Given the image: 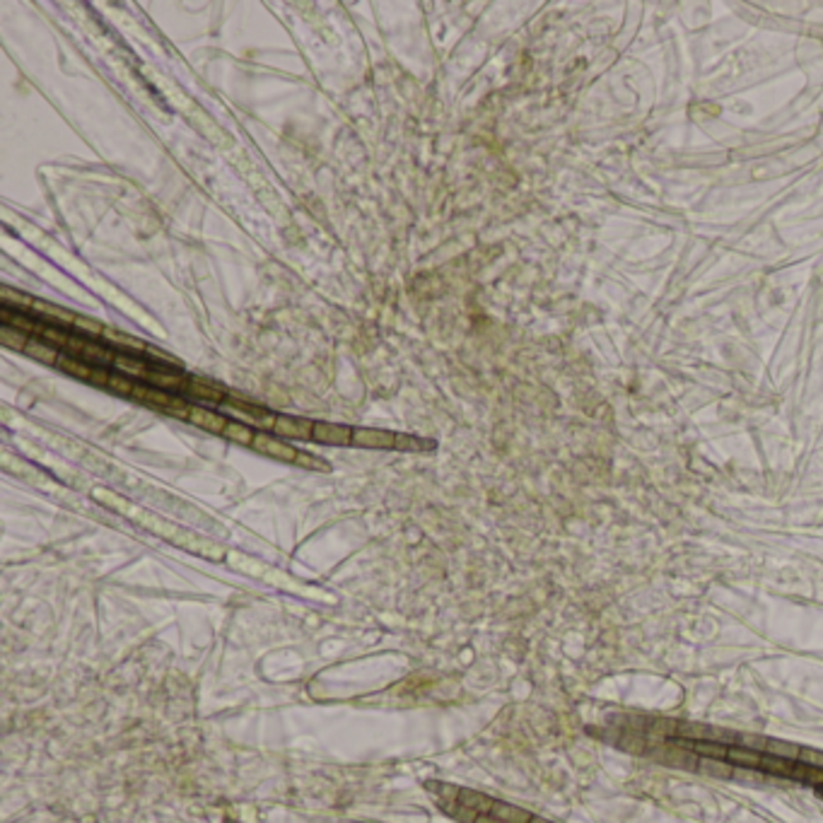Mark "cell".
Listing matches in <instances>:
<instances>
[{
	"instance_id": "1",
	"label": "cell",
	"mask_w": 823,
	"mask_h": 823,
	"mask_svg": "<svg viewBox=\"0 0 823 823\" xmlns=\"http://www.w3.org/2000/svg\"><path fill=\"white\" fill-rule=\"evenodd\" d=\"M222 411H227L232 418H237L239 423H247V425H252V428H261L264 433L266 430H273L276 421H278V416H273L271 411H266V408H261V406H254V403H244V401H225L222 403Z\"/></svg>"
},
{
	"instance_id": "2",
	"label": "cell",
	"mask_w": 823,
	"mask_h": 823,
	"mask_svg": "<svg viewBox=\"0 0 823 823\" xmlns=\"http://www.w3.org/2000/svg\"><path fill=\"white\" fill-rule=\"evenodd\" d=\"M254 449H256V451H261V454H266V456H273V459L290 461V464H295V461H297V454H299V451H297L292 444L283 442L280 437H273V435L264 433V430H259V433H256Z\"/></svg>"
},
{
	"instance_id": "3",
	"label": "cell",
	"mask_w": 823,
	"mask_h": 823,
	"mask_svg": "<svg viewBox=\"0 0 823 823\" xmlns=\"http://www.w3.org/2000/svg\"><path fill=\"white\" fill-rule=\"evenodd\" d=\"M353 444L362 449H396V433L377 428H355L353 430Z\"/></svg>"
},
{
	"instance_id": "4",
	"label": "cell",
	"mask_w": 823,
	"mask_h": 823,
	"mask_svg": "<svg viewBox=\"0 0 823 823\" xmlns=\"http://www.w3.org/2000/svg\"><path fill=\"white\" fill-rule=\"evenodd\" d=\"M182 394H186L189 399L193 401H203V403H215V406H222L225 403V389H222L220 384H212V381H205V379H186V386H184Z\"/></svg>"
},
{
	"instance_id": "5",
	"label": "cell",
	"mask_w": 823,
	"mask_h": 823,
	"mask_svg": "<svg viewBox=\"0 0 823 823\" xmlns=\"http://www.w3.org/2000/svg\"><path fill=\"white\" fill-rule=\"evenodd\" d=\"M353 430L348 425H336V423H314V435L312 440L321 444H334V447H346L353 444Z\"/></svg>"
},
{
	"instance_id": "6",
	"label": "cell",
	"mask_w": 823,
	"mask_h": 823,
	"mask_svg": "<svg viewBox=\"0 0 823 823\" xmlns=\"http://www.w3.org/2000/svg\"><path fill=\"white\" fill-rule=\"evenodd\" d=\"M273 433L278 435V437H290V440H312V435H314V421H309V418L278 416Z\"/></svg>"
},
{
	"instance_id": "7",
	"label": "cell",
	"mask_w": 823,
	"mask_h": 823,
	"mask_svg": "<svg viewBox=\"0 0 823 823\" xmlns=\"http://www.w3.org/2000/svg\"><path fill=\"white\" fill-rule=\"evenodd\" d=\"M145 384H152L157 386V389L162 391H184V386H186V377H184L182 372H174V369H162V367H152L148 369V374H145Z\"/></svg>"
},
{
	"instance_id": "8",
	"label": "cell",
	"mask_w": 823,
	"mask_h": 823,
	"mask_svg": "<svg viewBox=\"0 0 823 823\" xmlns=\"http://www.w3.org/2000/svg\"><path fill=\"white\" fill-rule=\"evenodd\" d=\"M189 421L193 425H198V428L208 430V433H215V435H222L227 428V418L222 416V413L217 411H210V408H203V406H191L189 411Z\"/></svg>"
},
{
	"instance_id": "9",
	"label": "cell",
	"mask_w": 823,
	"mask_h": 823,
	"mask_svg": "<svg viewBox=\"0 0 823 823\" xmlns=\"http://www.w3.org/2000/svg\"><path fill=\"white\" fill-rule=\"evenodd\" d=\"M32 312L39 314L43 324L63 326V329H68V326H75V321H78V314L68 312V309H63V307H56V304L41 302V299H36L34 307H32Z\"/></svg>"
},
{
	"instance_id": "10",
	"label": "cell",
	"mask_w": 823,
	"mask_h": 823,
	"mask_svg": "<svg viewBox=\"0 0 823 823\" xmlns=\"http://www.w3.org/2000/svg\"><path fill=\"white\" fill-rule=\"evenodd\" d=\"M80 360H85L87 365H95V367H107V365H114L116 353L111 351V346H109V343L87 341V338H85V346H83V353H80Z\"/></svg>"
},
{
	"instance_id": "11",
	"label": "cell",
	"mask_w": 823,
	"mask_h": 823,
	"mask_svg": "<svg viewBox=\"0 0 823 823\" xmlns=\"http://www.w3.org/2000/svg\"><path fill=\"white\" fill-rule=\"evenodd\" d=\"M104 338H107L109 346L116 348V353H126V355H140V353L148 351V346H145V343L140 341V338L128 336V334H121V331L104 329Z\"/></svg>"
},
{
	"instance_id": "12",
	"label": "cell",
	"mask_w": 823,
	"mask_h": 823,
	"mask_svg": "<svg viewBox=\"0 0 823 823\" xmlns=\"http://www.w3.org/2000/svg\"><path fill=\"white\" fill-rule=\"evenodd\" d=\"M0 326H13V329L18 331H25V334H34L39 331L41 321H34L32 317H27L25 312H20V309H10V307H3L0 309Z\"/></svg>"
},
{
	"instance_id": "13",
	"label": "cell",
	"mask_w": 823,
	"mask_h": 823,
	"mask_svg": "<svg viewBox=\"0 0 823 823\" xmlns=\"http://www.w3.org/2000/svg\"><path fill=\"white\" fill-rule=\"evenodd\" d=\"M114 369L121 374H126L130 379H145V374H148L150 365L145 362V360L135 358V355H126V353H116V360H114Z\"/></svg>"
},
{
	"instance_id": "14",
	"label": "cell",
	"mask_w": 823,
	"mask_h": 823,
	"mask_svg": "<svg viewBox=\"0 0 823 823\" xmlns=\"http://www.w3.org/2000/svg\"><path fill=\"white\" fill-rule=\"evenodd\" d=\"M681 746H686V749H691L693 754H698L700 759H719V761H727L729 756V746L727 744H719V741H691V744H686V741H679Z\"/></svg>"
},
{
	"instance_id": "15",
	"label": "cell",
	"mask_w": 823,
	"mask_h": 823,
	"mask_svg": "<svg viewBox=\"0 0 823 823\" xmlns=\"http://www.w3.org/2000/svg\"><path fill=\"white\" fill-rule=\"evenodd\" d=\"M25 353L29 355L32 360H39V362H48V365H56L58 358H61V353H58V348H53L51 343L41 341L39 336L29 338V343H27Z\"/></svg>"
},
{
	"instance_id": "16",
	"label": "cell",
	"mask_w": 823,
	"mask_h": 823,
	"mask_svg": "<svg viewBox=\"0 0 823 823\" xmlns=\"http://www.w3.org/2000/svg\"><path fill=\"white\" fill-rule=\"evenodd\" d=\"M488 814H493L495 819H500V821H505V823H529V821L533 819V816L529 814V811L519 809V806H512V804H507V802H498V799L493 802V806H490Z\"/></svg>"
},
{
	"instance_id": "17",
	"label": "cell",
	"mask_w": 823,
	"mask_h": 823,
	"mask_svg": "<svg viewBox=\"0 0 823 823\" xmlns=\"http://www.w3.org/2000/svg\"><path fill=\"white\" fill-rule=\"evenodd\" d=\"M56 367H58V369H63V372H65V374H70V377L85 379V381H90V379H92V372H95V365H87L85 360L70 358V355H65V353H63L61 358H58Z\"/></svg>"
},
{
	"instance_id": "18",
	"label": "cell",
	"mask_w": 823,
	"mask_h": 823,
	"mask_svg": "<svg viewBox=\"0 0 823 823\" xmlns=\"http://www.w3.org/2000/svg\"><path fill=\"white\" fill-rule=\"evenodd\" d=\"M727 761L737 768H749V770H754V768H761L763 754L761 751H754V749H744V746H729Z\"/></svg>"
},
{
	"instance_id": "19",
	"label": "cell",
	"mask_w": 823,
	"mask_h": 823,
	"mask_svg": "<svg viewBox=\"0 0 823 823\" xmlns=\"http://www.w3.org/2000/svg\"><path fill=\"white\" fill-rule=\"evenodd\" d=\"M36 336L41 338V341H46V343H51L53 348H58V351H65V348H68V343H70V331L68 329H63V326H53V324H43L41 321V326H39V331H36Z\"/></svg>"
},
{
	"instance_id": "20",
	"label": "cell",
	"mask_w": 823,
	"mask_h": 823,
	"mask_svg": "<svg viewBox=\"0 0 823 823\" xmlns=\"http://www.w3.org/2000/svg\"><path fill=\"white\" fill-rule=\"evenodd\" d=\"M222 437H227L230 442L244 444V447H254L256 430H252V425H247V423L230 421V423H227V428H225V433H222Z\"/></svg>"
},
{
	"instance_id": "21",
	"label": "cell",
	"mask_w": 823,
	"mask_h": 823,
	"mask_svg": "<svg viewBox=\"0 0 823 823\" xmlns=\"http://www.w3.org/2000/svg\"><path fill=\"white\" fill-rule=\"evenodd\" d=\"M799 751H802V746L792 744V741H782V739H768V744H766L768 756H777V759L792 761V763L799 761Z\"/></svg>"
},
{
	"instance_id": "22",
	"label": "cell",
	"mask_w": 823,
	"mask_h": 823,
	"mask_svg": "<svg viewBox=\"0 0 823 823\" xmlns=\"http://www.w3.org/2000/svg\"><path fill=\"white\" fill-rule=\"evenodd\" d=\"M698 770L710 777H732L737 773V766L719 759H698Z\"/></svg>"
},
{
	"instance_id": "23",
	"label": "cell",
	"mask_w": 823,
	"mask_h": 823,
	"mask_svg": "<svg viewBox=\"0 0 823 823\" xmlns=\"http://www.w3.org/2000/svg\"><path fill=\"white\" fill-rule=\"evenodd\" d=\"M29 338H32L29 334L13 329V326H0V343H3L5 348H10V351H22V353H25Z\"/></svg>"
},
{
	"instance_id": "24",
	"label": "cell",
	"mask_w": 823,
	"mask_h": 823,
	"mask_svg": "<svg viewBox=\"0 0 823 823\" xmlns=\"http://www.w3.org/2000/svg\"><path fill=\"white\" fill-rule=\"evenodd\" d=\"M36 299L32 295H25V292H18L13 290V287L5 285L3 287V307H10V309H20V312H25V309H32L34 307Z\"/></svg>"
},
{
	"instance_id": "25",
	"label": "cell",
	"mask_w": 823,
	"mask_h": 823,
	"mask_svg": "<svg viewBox=\"0 0 823 823\" xmlns=\"http://www.w3.org/2000/svg\"><path fill=\"white\" fill-rule=\"evenodd\" d=\"M761 768L766 773H773V775H784V777H792V768L794 763L792 761H784V759H777V756H763V763Z\"/></svg>"
},
{
	"instance_id": "26",
	"label": "cell",
	"mask_w": 823,
	"mask_h": 823,
	"mask_svg": "<svg viewBox=\"0 0 823 823\" xmlns=\"http://www.w3.org/2000/svg\"><path fill=\"white\" fill-rule=\"evenodd\" d=\"M792 777L794 780H804V782H811V784H823V768H814V766H804V763H794L792 768Z\"/></svg>"
},
{
	"instance_id": "27",
	"label": "cell",
	"mask_w": 823,
	"mask_h": 823,
	"mask_svg": "<svg viewBox=\"0 0 823 823\" xmlns=\"http://www.w3.org/2000/svg\"><path fill=\"white\" fill-rule=\"evenodd\" d=\"M435 442H430V440H423V437H413V435H396V449L401 451H425V449H433Z\"/></svg>"
},
{
	"instance_id": "28",
	"label": "cell",
	"mask_w": 823,
	"mask_h": 823,
	"mask_svg": "<svg viewBox=\"0 0 823 823\" xmlns=\"http://www.w3.org/2000/svg\"><path fill=\"white\" fill-rule=\"evenodd\" d=\"M107 389L114 391V394H118V396H130V394H133V389H135V379H130V377H126V374H121V372H111Z\"/></svg>"
},
{
	"instance_id": "29",
	"label": "cell",
	"mask_w": 823,
	"mask_h": 823,
	"mask_svg": "<svg viewBox=\"0 0 823 823\" xmlns=\"http://www.w3.org/2000/svg\"><path fill=\"white\" fill-rule=\"evenodd\" d=\"M148 355L152 358L150 362H152V367H162V369H174V367H182V362H179L177 358L174 355H169V353H162V351H157V348H150L148 346Z\"/></svg>"
},
{
	"instance_id": "30",
	"label": "cell",
	"mask_w": 823,
	"mask_h": 823,
	"mask_svg": "<svg viewBox=\"0 0 823 823\" xmlns=\"http://www.w3.org/2000/svg\"><path fill=\"white\" fill-rule=\"evenodd\" d=\"M297 466H304V468H314V471H329V464H326V461H321V459H317V456H312V454H304V451H299L297 454V461H295Z\"/></svg>"
},
{
	"instance_id": "31",
	"label": "cell",
	"mask_w": 823,
	"mask_h": 823,
	"mask_svg": "<svg viewBox=\"0 0 823 823\" xmlns=\"http://www.w3.org/2000/svg\"><path fill=\"white\" fill-rule=\"evenodd\" d=\"M75 329L83 331V334H90V336H104V326H102L100 321H92V319H85V317H78V321H75Z\"/></svg>"
},
{
	"instance_id": "32",
	"label": "cell",
	"mask_w": 823,
	"mask_h": 823,
	"mask_svg": "<svg viewBox=\"0 0 823 823\" xmlns=\"http://www.w3.org/2000/svg\"><path fill=\"white\" fill-rule=\"evenodd\" d=\"M797 763H804V766H814V768H823V751L802 749V751H799V761Z\"/></svg>"
},
{
	"instance_id": "33",
	"label": "cell",
	"mask_w": 823,
	"mask_h": 823,
	"mask_svg": "<svg viewBox=\"0 0 823 823\" xmlns=\"http://www.w3.org/2000/svg\"><path fill=\"white\" fill-rule=\"evenodd\" d=\"M739 741L744 749H754V751H766V744H768V739L756 737V734H744Z\"/></svg>"
},
{
	"instance_id": "34",
	"label": "cell",
	"mask_w": 823,
	"mask_h": 823,
	"mask_svg": "<svg viewBox=\"0 0 823 823\" xmlns=\"http://www.w3.org/2000/svg\"><path fill=\"white\" fill-rule=\"evenodd\" d=\"M473 823H505V821L495 819L493 814H476V819H473Z\"/></svg>"
},
{
	"instance_id": "35",
	"label": "cell",
	"mask_w": 823,
	"mask_h": 823,
	"mask_svg": "<svg viewBox=\"0 0 823 823\" xmlns=\"http://www.w3.org/2000/svg\"><path fill=\"white\" fill-rule=\"evenodd\" d=\"M529 823H553V821H548V819H541V816H533V819L529 821Z\"/></svg>"
},
{
	"instance_id": "36",
	"label": "cell",
	"mask_w": 823,
	"mask_h": 823,
	"mask_svg": "<svg viewBox=\"0 0 823 823\" xmlns=\"http://www.w3.org/2000/svg\"><path fill=\"white\" fill-rule=\"evenodd\" d=\"M819 797H821V799H823V789H819Z\"/></svg>"
}]
</instances>
